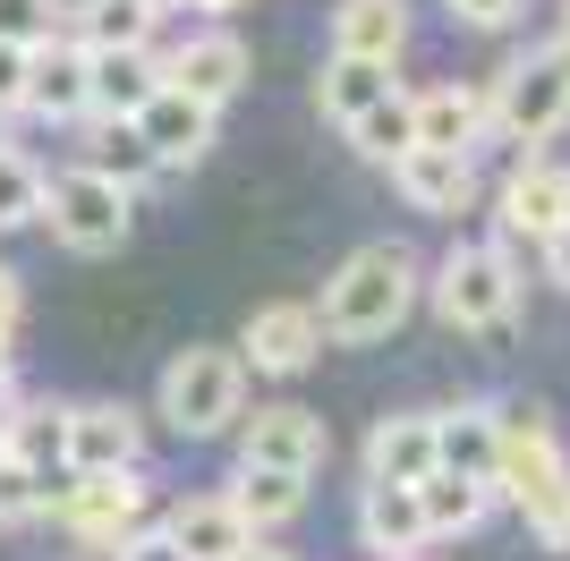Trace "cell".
<instances>
[{
  "label": "cell",
  "mask_w": 570,
  "mask_h": 561,
  "mask_svg": "<svg viewBox=\"0 0 570 561\" xmlns=\"http://www.w3.org/2000/svg\"><path fill=\"white\" fill-rule=\"evenodd\" d=\"M494 417H502V468H494V485L520 502V519L553 544V553H570V460H562V443H553L546 409L528 400V409H494Z\"/></svg>",
  "instance_id": "cell-1"
},
{
  "label": "cell",
  "mask_w": 570,
  "mask_h": 561,
  "mask_svg": "<svg viewBox=\"0 0 570 561\" xmlns=\"http://www.w3.org/2000/svg\"><path fill=\"white\" fill-rule=\"evenodd\" d=\"M417 306V256L409 247H357L333 280H324V341H383V332H401V315Z\"/></svg>",
  "instance_id": "cell-2"
},
{
  "label": "cell",
  "mask_w": 570,
  "mask_h": 561,
  "mask_svg": "<svg viewBox=\"0 0 570 561\" xmlns=\"http://www.w3.org/2000/svg\"><path fill=\"white\" fill-rule=\"evenodd\" d=\"M163 417L205 443V434H230L247 417V357L238 350H179L163 366Z\"/></svg>",
  "instance_id": "cell-3"
},
{
  "label": "cell",
  "mask_w": 570,
  "mask_h": 561,
  "mask_svg": "<svg viewBox=\"0 0 570 561\" xmlns=\"http://www.w3.org/2000/svg\"><path fill=\"white\" fill-rule=\"evenodd\" d=\"M43 222L51 238L69 247V256H111V247H128V222H137V187H119L111 170H60V179L43 187Z\"/></svg>",
  "instance_id": "cell-4"
},
{
  "label": "cell",
  "mask_w": 570,
  "mask_h": 561,
  "mask_svg": "<svg viewBox=\"0 0 570 561\" xmlns=\"http://www.w3.org/2000/svg\"><path fill=\"white\" fill-rule=\"evenodd\" d=\"M511 306H520V280H511L502 247H452L434 264V315L452 332H502Z\"/></svg>",
  "instance_id": "cell-5"
},
{
  "label": "cell",
  "mask_w": 570,
  "mask_h": 561,
  "mask_svg": "<svg viewBox=\"0 0 570 561\" xmlns=\"http://www.w3.org/2000/svg\"><path fill=\"white\" fill-rule=\"evenodd\" d=\"M494 119H502V137H520V145H546L570 128V60L562 51H537V60H511V69L494 77Z\"/></svg>",
  "instance_id": "cell-6"
},
{
  "label": "cell",
  "mask_w": 570,
  "mask_h": 561,
  "mask_svg": "<svg viewBox=\"0 0 570 561\" xmlns=\"http://www.w3.org/2000/svg\"><path fill=\"white\" fill-rule=\"evenodd\" d=\"M60 519H69V537H77V544H102V553H119V544L145 528V485H137V468L69 476V493H60Z\"/></svg>",
  "instance_id": "cell-7"
},
{
  "label": "cell",
  "mask_w": 570,
  "mask_h": 561,
  "mask_svg": "<svg viewBox=\"0 0 570 561\" xmlns=\"http://www.w3.org/2000/svg\"><path fill=\"white\" fill-rule=\"evenodd\" d=\"M324 451H333V434H324V417H315V409H298V400H273V409H256V417H238V460H264V468H298V476H315V468H324Z\"/></svg>",
  "instance_id": "cell-8"
},
{
  "label": "cell",
  "mask_w": 570,
  "mask_h": 561,
  "mask_svg": "<svg viewBox=\"0 0 570 561\" xmlns=\"http://www.w3.org/2000/svg\"><path fill=\"white\" fill-rule=\"evenodd\" d=\"M324 350V315L315 306H256L247 332H238V357L256 374H307Z\"/></svg>",
  "instance_id": "cell-9"
},
{
  "label": "cell",
  "mask_w": 570,
  "mask_h": 561,
  "mask_svg": "<svg viewBox=\"0 0 570 561\" xmlns=\"http://www.w3.org/2000/svg\"><path fill=\"white\" fill-rule=\"evenodd\" d=\"M145 425L128 400H77L69 409V468L77 476H102V468H137Z\"/></svg>",
  "instance_id": "cell-10"
},
{
  "label": "cell",
  "mask_w": 570,
  "mask_h": 561,
  "mask_svg": "<svg viewBox=\"0 0 570 561\" xmlns=\"http://www.w3.org/2000/svg\"><path fill=\"white\" fill-rule=\"evenodd\" d=\"M357 528L383 561H409L434 544V519H426V493L401 485V476H366V502H357Z\"/></svg>",
  "instance_id": "cell-11"
},
{
  "label": "cell",
  "mask_w": 570,
  "mask_h": 561,
  "mask_svg": "<svg viewBox=\"0 0 570 561\" xmlns=\"http://www.w3.org/2000/svg\"><path fill=\"white\" fill-rule=\"evenodd\" d=\"M26 111L35 119H95V60L86 43H35V77H26Z\"/></svg>",
  "instance_id": "cell-12"
},
{
  "label": "cell",
  "mask_w": 570,
  "mask_h": 561,
  "mask_svg": "<svg viewBox=\"0 0 570 561\" xmlns=\"http://www.w3.org/2000/svg\"><path fill=\"white\" fill-rule=\"evenodd\" d=\"M392 187H401L417 213H469L476 163L460 154V145H409L401 163H392Z\"/></svg>",
  "instance_id": "cell-13"
},
{
  "label": "cell",
  "mask_w": 570,
  "mask_h": 561,
  "mask_svg": "<svg viewBox=\"0 0 570 561\" xmlns=\"http://www.w3.org/2000/svg\"><path fill=\"white\" fill-rule=\"evenodd\" d=\"M137 128H145V145L163 154V170H188V163H205V145H214V102H196L188 86L163 77V94L137 111Z\"/></svg>",
  "instance_id": "cell-14"
},
{
  "label": "cell",
  "mask_w": 570,
  "mask_h": 561,
  "mask_svg": "<svg viewBox=\"0 0 570 561\" xmlns=\"http://www.w3.org/2000/svg\"><path fill=\"white\" fill-rule=\"evenodd\" d=\"M163 537L188 561H238L256 544V528H247V511H238L230 493H196V502H179V511L163 519Z\"/></svg>",
  "instance_id": "cell-15"
},
{
  "label": "cell",
  "mask_w": 570,
  "mask_h": 561,
  "mask_svg": "<svg viewBox=\"0 0 570 561\" xmlns=\"http://www.w3.org/2000/svg\"><path fill=\"white\" fill-rule=\"evenodd\" d=\"M163 77H170V86H188L196 102H214V111H222V102L247 86V43H238V35H222V26H214V35H188V43L163 60Z\"/></svg>",
  "instance_id": "cell-16"
},
{
  "label": "cell",
  "mask_w": 570,
  "mask_h": 561,
  "mask_svg": "<svg viewBox=\"0 0 570 561\" xmlns=\"http://www.w3.org/2000/svg\"><path fill=\"white\" fill-rule=\"evenodd\" d=\"M434 468H443V443H434V409L375 417V434H366V476H401V485H417V476H434Z\"/></svg>",
  "instance_id": "cell-17"
},
{
  "label": "cell",
  "mask_w": 570,
  "mask_h": 561,
  "mask_svg": "<svg viewBox=\"0 0 570 561\" xmlns=\"http://www.w3.org/2000/svg\"><path fill=\"white\" fill-rule=\"evenodd\" d=\"M562 222H570V170H553V163L511 170V187H502V230H528L546 247Z\"/></svg>",
  "instance_id": "cell-18"
},
{
  "label": "cell",
  "mask_w": 570,
  "mask_h": 561,
  "mask_svg": "<svg viewBox=\"0 0 570 561\" xmlns=\"http://www.w3.org/2000/svg\"><path fill=\"white\" fill-rule=\"evenodd\" d=\"M95 60V119H137L154 94H163V60L145 43H128V51H86Z\"/></svg>",
  "instance_id": "cell-19"
},
{
  "label": "cell",
  "mask_w": 570,
  "mask_h": 561,
  "mask_svg": "<svg viewBox=\"0 0 570 561\" xmlns=\"http://www.w3.org/2000/svg\"><path fill=\"white\" fill-rule=\"evenodd\" d=\"M0 443L18 451L26 468H43V476H77L69 468V409H51V400H9L0 409Z\"/></svg>",
  "instance_id": "cell-20"
},
{
  "label": "cell",
  "mask_w": 570,
  "mask_h": 561,
  "mask_svg": "<svg viewBox=\"0 0 570 561\" xmlns=\"http://www.w3.org/2000/svg\"><path fill=\"white\" fill-rule=\"evenodd\" d=\"M392 94V60H366V51H333L324 60V86H315V102H324V119L333 128H350V119H366Z\"/></svg>",
  "instance_id": "cell-21"
},
{
  "label": "cell",
  "mask_w": 570,
  "mask_h": 561,
  "mask_svg": "<svg viewBox=\"0 0 570 561\" xmlns=\"http://www.w3.org/2000/svg\"><path fill=\"white\" fill-rule=\"evenodd\" d=\"M401 43H409V0H341L333 9V51L401 60Z\"/></svg>",
  "instance_id": "cell-22"
},
{
  "label": "cell",
  "mask_w": 570,
  "mask_h": 561,
  "mask_svg": "<svg viewBox=\"0 0 570 561\" xmlns=\"http://www.w3.org/2000/svg\"><path fill=\"white\" fill-rule=\"evenodd\" d=\"M485 119H494V94H476V86H434V94H417V145H460V154H469Z\"/></svg>",
  "instance_id": "cell-23"
},
{
  "label": "cell",
  "mask_w": 570,
  "mask_h": 561,
  "mask_svg": "<svg viewBox=\"0 0 570 561\" xmlns=\"http://www.w3.org/2000/svg\"><path fill=\"white\" fill-rule=\"evenodd\" d=\"M434 443H443V468L494 476L502 468V417L494 409H443V417H434Z\"/></svg>",
  "instance_id": "cell-24"
},
{
  "label": "cell",
  "mask_w": 570,
  "mask_h": 561,
  "mask_svg": "<svg viewBox=\"0 0 570 561\" xmlns=\"http://www.w3.org/2000/svg\"><path fill=\"white\" fill-rule=\"evenodd\" d=\"M230 502L247 511V528H282V519H298V502H307V476H298V468L238 460V476H230Z\"/></svg>",
  "instance_id": "cell-25"
},
{
  "label": "cell",
  "mask_w": 570,
  "mask_h": 561,
  "mask_svg": "<svg viewBox=\"0 0 570 561\" xmlns=\"http://www.w3.org/2000/svg\"><path fill=\"white\" fill-rule=\"evenodd\" d=\"M417 493H426V519L434 537H469L476 519L494 511V476H460V468H434V476H417Z\"/></svg>",
  "instance_id": "cell-26"
},
{
  "label": "cell",
  "mask_w": 570,
  "mask_h": 561,
  "mask_svg": "<svg viewBox=\"0 0 570 561\" xmlns=\"http://www.w3.org/2000/svg\"><path fill=\"white\" fill-rule=\"evenodd\" d=\"M350 145L366 154V163H383V170H392V163L409 154V145H417V94H401V86H392V94H383V102H375L366 119H350Z\"/></svg>",
  "instance_id": "cell-27"
},
{
  "label": "cell",
  "mask_w": 570,
  "mask_h": 561,
  "mask_svg": "<svg viewBox=\"0 0 570 561\" xmlns=\"http://www.w3.org/2000/svg\"><path fill=\"white\" fill-rule=\"evenodd\" d=\"M154 18L145 0H77V43L86 51H128V43H154Z\"/></svg>",
  "instance_id": "cell-28"
},
{
  "label": "cell",
  "mask_w": 570,
  "mask_h": 561,
  "mask_svg": "<svg viewBox=\"0 0 570 561\" xmlns=\"http://www.w3.org/2000/svg\"><path fill=\"white\" fill-rule=\"evenodd\" d=\"M60 493H69V476H43V468H26L18 451L0 460V528H26V519L60 511Z\"/></svg>",
  "instance_id": "cell-29"
},
{
  "label": "cell",
  "mask_w": 570,
  "mask_h": 561,
  "mask_svg": "<svg viewBox=\"0 0 570 561\" xmlns=\"http://www.w3.org/2000/svg\"><path fill=\"white\" fill-rule=\"evenodd\" d=\"M86 154H95V170H111L119 187H145L154 170H163V154L145 145V128H137V119H102V137L86 145Z\"/></svg>",
  "instance_id": "cell-30"
},
{
  "label": "cell",
  "mask_w": 570,
  "mask_h": 561,
  "mask_svg": "<svg viewBox=\"0 0 570 561\" xmlns=\"http://www.w3.org/2000/svg\"><path fill=\"white\" fill-rule=\"evenodd\" d=\"M43 163L18 154V145H0V230H26V222H43Z\"/></svg>",
  "instance_id": "cell-31"
},
{
  "label": "cell",
  "mask_w": 570,
  "mask_h": 561,
  "mask_svg": "<svg viewBox=\"0 0 570 561\" xmlns=\"http://www.w3.org/2000/svg\"><path fill=\"white\" fill-rule=\"evenodd\" d=\"M60 35V0H0V43H51Z\"/></svg>",
  "instance_id": "cell-32"
},
{
  "label": "cell",
  "mask_w": 570,
  "mask_h": 561,
  "mask_svg": "<svg viewBox=\"0 0 570 561\" xmlns=\"http://www.w3.org/2000/svg\"><path fill=\"white\" fill-rule=\"evenodd\" d=\"M26 77H35V43H0V111H26Z\"/></svg>",
  "instance_id": "cell-33"
},
{
  "label": "cell",
  "mask_w": 570,
  "mask_h": 561,
  "mask_svg": "<svg viewBox=\"0 0 570 561\" xmlns=\"http://www.w3.org/2000/svg\"><path fill=\"white\" fill-rule=\"evenodd\" d=\"M119 561H188V553H179V544H170L163 528H137V537L119 544Z\"/></svg>",
  "instance_id": "cell-34"
},
{
  "label": "cell",
  "mask_w": 570,
  "mask_h": 561,
  "mask_svg": "<svg viewBox=\"0 0 570 561\" xmlns=\"http://www.w3.org/2000/svg\"><path fill=\"white\" fill-rule=\"evenodd\" d=\"M452 18H469V26H511V18H520V0H452Z\"/></svg>",
  "instance_id": "cell-35"
},
{
  "label": "cell",
  "mask_w": 570,
  "mask_h": 561,
  "mask_svg": "<svg viewBox=\"0 0 570 561\" xmlns=\"http://www.w3.org/2000/svg\"><path fill=\"white\" fill-rule=\"evenodd\" d=\"M546 280H562V289H570V222L546 238Z\"/></svg>",
  "instance_id": "cell-36"
},
{
  "label": "cell",
  "mask_w": 570,
  "mask_h": 561,
  "mask_svg": "<svg viewBox=\"0 0 570 561\" xmlns=\"http://www.w3.org/2000/svg\"><path fill=\"white\" fill-rule=\"evenodd\" d=\"M18 315H26V298H18V273H0V341L18 332Z\"/></svg>",
  "instance_id": "cell-37"
},
{
  "label": "cell",
  "mask_w": 570,
  "mask_h": 561,
  "mask_svg": "<svg viewBox=\"0 0 570 561\" xmlns=\"http://www.w3.org/2000/svg\"><path fill=\"white\" fill-rule=\"evenodd\" d=\"M9 383H18V374H9V341H0V409H9Z\"/></svg>",
  "instance_id": "cell-38"
},
{
  "label": "cell",
  "mask_w": 570,
  "mask_h": 561,
  "mask_svg": "<svg viewBox=\"0 0 570 561\" xmlns=\"http://www.w3.org/2000/svg\"><path fill=\"white\" fill-rule=\"evenodd\" d=\"M238 561H289V553H273V544H247V553H238Z\"/></svg>",
  "instance_id": "cell-39"
},
{
  "label": "cell",
  "mask_w": 570,
  "mask_h": 561,
  "mask_svg": "<svg viewBox=\"0 0 570 561\" xmlns=\"http://www.w3.org/2000/svg\"><path fill=\"white\" fill-rule=\"evenodd\" d=\"M188 9H238V0H188Z\"/></svg>",
  "instance_id": "cell-40"
},
{
  "label": "cell",
  "mask_w": 570,
  "mask_h": 561,
  "mask_svg": "<svg viewBox=\"0 0 570 561\" xmlns=\"http://www.w3.org/2000/svg\"><path fill=\"white\" fill-rule=\"evenodd\" d=\"M553 51H562V60H570V26H562V35H553Z\"/></svg>",
  "instance_id": "cell-41"
},
{
  "label": "cell",
  "mask_w": 570,
  "mask_h": 561,
  "mask_svg": "<svg viewBox=\"0 0 570 561\" xmlns=\"http://www.w3.org/2000/svg\"><path fill=\"white\" fill-rule=\"evenodd\" d=\"M145 9H179V0H145Z\"/></svg>",
  "instance_id": "cell-42"
},
{
  "label": "cell",
  "mask_w": 570,
  "mask_h": 561,
  "mask_svg": "<svg viewBox=\"0 0 570 561\" xmlns=\"http://www.w3.org/2000/svg\"><path fill=\"white\" fill-rule=\"evenodd\" d=\"M0 145H9V111H0Z\"/></svg>",
  "instance_id": "cell-43"
},
{
  "label": "cell",
  "mask_w": 570,
  "mask_h": 561,
  "mask_svg": "<svg viewBox=\"0 0 570 561\" xmlns=\"http://www.w3.org/2000/svg\"><path fill=\"white\" fill-rule=\"evenodd\" d=\"M562 26H570V0H562Z\"/></svg>",
  "instance_id": "cell-44"
},
{
  "label": "cell",
  "mask_w": 570,
  "mask_h": 561,
  "mask_svg": "<svg viewBox=\"0 0 570 561\" xmlns=\"http://www.w3.org/2000/svg\"><path fill=\"white\" fill-rule=\"evenodd\" d=\"M0 460H9V443H0Z\"/></svg>",
  "instance_id": "cell-45"
}]
</instances>
